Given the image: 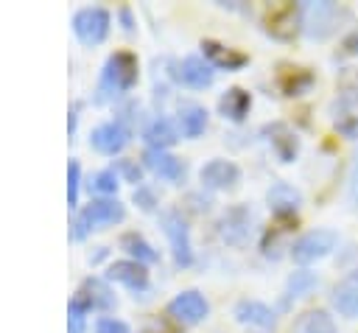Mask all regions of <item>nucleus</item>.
Listing matches in <instances>:
<instances>
[{
  "label": "nucleus",
  "instance_id": "f257e3e1",
  "mask_svg": "<svg viewBox=\"0 0 358 333\" xmlns=\"http://www.w3.org/2000/svg\"><path fill=\"white\" fill-rule=\"evenodd\" d=\"M137 56L129 50H117L112 53L98 76V87H95V104H115L120 101L134 84H137Z\"/></svg>",
  "mask_w": 358,
  "mask_h": 333
},
{
  "label": "nucleus",
  "instance_id": "f03ea898",
  "mask_svg": "<svg viewBox=\"0 0 358 333\" xmlns=\"http://www.w3.org/2000/svg\"><path fill=\"white\" fill-rule=\"evenodd\" d=\"M126 218V207L117 199H90L84 207L76 210L73 224H70V235L76 241H84L90 232L95 229H106L115 227Z\"/></svg>",
  "mask_w": 358,
  "mask_h": 333
},
{
  "label": "nucleus",
  "instance_id": "7ed1b4c3",
  "mask_svg": "<svg viewBox=\"0 0 358 333\" xmlns=\"http://www.w3.org/2000/svg\"><path fill=\"white\" fill-rule=\"evenodd\" d=\"M352 14L330 0H316V3H302V31L308 39H327L333 36L344 20Z\"/></svg>",
  "mask_w": 358,
  "mask_h": 333
},
{
  "label": "nucleus",
  "instance_id": "20e7f679",
  "mask_svg": "<svg viewBox=\"0 0 358 333\" xmlns=\"http://www.w3.org/2000/svg\"><path fill=\"white\" fill-rule=\"evenodd\" d=\"M70 25H73V34H76V39L81 45L95 48V45H101L109 36V31H112V14L103 6H81L73 14Z\"/></svg>",
  "mask_w": 358,
  "mask_h": 333
},
{
  "label": "nucleus",
  "instance_id": "39448f33",
  "mask_svg": "<svg viewBox=\"0 0 358 333\" xmlns=\"http://www.w3.org/2000/svg\"><path fill=\"white\" fill-rule=\"evenodd\" d=\"M159 227L171 243V252H173V263L176 266H190L193 263V243H190V227L187 221L182 218L179 210H165L159 215Z\"/></svg>",
  "mask_w": 358,
  "mask_h": 333
},
{
  "label": "nucleus",
  "instance_id": "423d86ee",
  "mask_svg": "<svg viewBox=\"0 0 358 333\" xmlns=\"http://www.w3.org/2000/svg\"><path fill=\"white\" fill-rule=\"evenodd\" d=\"M336 243H338V235L333 229H310L291 243V257H294V263L308 266V263L330 255L336 249Z\"/></svg>",
  "mask_w": 358,
  "mask_h": 333
},
{
  "label": "nucleus",
  "instance_id": "0eeeda50",
  "mask_svg": "<svg viewBox=\"0 0 358 333\" xmlns=\"http://www.w3.org/2000/svg\"><path fill=\"white\" fill-rule=\"evenodd\" d=\"M232 316L249 333H274V327H277L274 311L260 299H249V297L238 299L235 308H232Z\"/></svg>",
  "mask_w": 358,
  "mask_h": 333
},
{
  "label": "nucleus",
  "instance_id": "6e6552de",
  "mask_svg": "<svg viewBox=\"0 0 358 333\" xmlns=\"http://www.w3.org/2000/svg\"><path fill=\"white\" fill-rule=\"evenodd\" d=\"M131 140V129L126 120L115 118V120H103L98 123L92 132H90V146L98 151V154H106V157H115L120 154Z\"/></svg>",
  "mask_w": 358,
  "mask_h": 333
},
{
  "label": "nucleus",
  "instance_id": "1a4fd4ad",
  "mask_svg": "<svg viewBox=\"0 0 358 333\" xmlns=\"http://www.w3.org/2000/svg\"><path fill=\"white\" fill-rule=\"evenodd\" d=\"M168 316L173 322H179V325H187L190 327V325H199V322H204L210 316V302L204 299L201 291L185 288V291H179L168 302Z\"/></svg>",
  "mask_w": 358,
  "mask_h": 333
},
{
  "label": "nucleus",
  "instance_id": "9d476101",
  "mask_svg": "<svg viewBox=\"0 0 358 333\" xmlns=\"http://www.w3.org/2000/svg\"><path fill=\"white\" fill-rule=\"evenodd\" d=\"M263 25L277 39H291L302 28V6L296 3H271L263 14Z\"/></svg>",
  "mask_w": 358,
  "mask_h": 333
},
{
  "label": "nucleus",
  "instance_id": "9b49d317",
  "mask_svg": "<svg viewBox=\"0 0 358 333\" xmlns=\"http://www.w3.org/2000/svg\"><path fill=\"white\" fill-rule=\"evenodd\" d=\"M215 229H218V238H221L224 243H229V246H243V243L249 241V235H252V213H249V207H243V204L227 207V210L221 213Z\"/></svg>",
  "mask_w": 358,
  "mask_h": 333
},
{
  "label": "nucleus",
  "instance_id": "f8f14e48",
  "mask_svg": "<svg viewBox=\"0 0 358 333\" xmlns=\"http://www.w3.org/2000/svg\"><path fill=\"white\" fill-rule=\"evenodd\" d=\"M199 179L210 190H229V187H235L241 182V168L232 160L215 157V160H210V162H204L199 168Z\"/></svg>",
  "mask_w": 358,
  "mask_h": 333
},
{
  "label": "nucleus",
  "instance_id": "ddd939ff",
  "mask_svg": "<svg viewBox=\"0 0 358 333\" xmlns=\"http://www.w3.org/2000/svg\"><path fill=\"white\" fill-rule=\"evenodd\" d=\"M143 165H145L154 176H159V179H165V182H173V185H179V182L185 179V171H187L179 157H173L171 151H162V148H145Z\"/></svg>",
  "mask_w": 358,
  "mask_h": 333
},
{
  "label": "nucleus",
  "instance_id": "4468645a",
  "mask_svg": "<svg viewBox=\"0 0 358 333\" xmlns=\"http://www.w3.org/2000/svg\"><path fill=\"white\" fill-rule=\"evenodd\" d=\"M176 78L185 84V87H190V90H204V87H210L213 84V78H215V67L204 59V56H185L179 64H176Z\"/></svg>",
  "mask_w": 358,
  "mask_h": 333
},
{
  "label": "nucleus",
  "instance_id": "2eb2a0df",
  "mask_svg": "<svg viewBox=\"0 0 358 333\" xmlns=\"http://www.w3.org/2000/svg\"><path fill=\"white\" fill-rule=\"evenodd\" d=\"M106 280L120 283L131 291H145L148 288V269L131 257H123V260H115L106 266Z\"/></svg>",
  "mask_w": 358,
  "mask_h": 333
},
{
  "label": "nucleus",
  "instance_id": "dca6fc26",
  "mask_svg": "<svg viewBox=\"0 0 358 333\" xmlns=\"http://www.w3.org/2000/svg\"><path fill=\"white\" fill-rule=\"evenodd\" d=\"M201 50H204V59H207L213 67L227 70V73L241 70L243 64H249V56H246L243 50L229 48V45H221V42H215V39H204V42H201Z\"/></svg>",
  "mask_w": 358,
  "mask_h": 333
},
{
  "label": "nucleus",
  "instance_id": "f3484780",
  "mask_svg": "<svg viewBox=\"0 0 358 333\" xmlns=\"http://www.w3.org/2000/svg\"><path fill=\"white\" fill-rule=\"evenodd\" d=\"M76 297L90 311H109V308H115V294H112L106 277H87L81 283V288L76 291Z\"/></svg>",
  "mask_w": 358,
  "mask_h": 333
},
{
  "label": "nucleus",
  "instance_id": "a211bd4d",
  "mask_svg": "<svg viewBox=\"0 0 358 333\" xmlns=\"http://www.w3.org/2000/svg\"><path fill=\"white\" fill-rule=\"evenodd\" d=\"M330 302L333 308L347 316V319H358V271H350L344 280H338L330 291Z\"/></svg>",
  "mask_w": 358,
  "mask_h": 333
},
{
  "label": "nucleus",
  "instance_id": "6ab92c4d",
  "mask_svg": "<svg viewBox=\"0 0 358 333\" xmlns=\"http://www.w3.org/2000/svg\"><path fill=\"white\" fill-rule=\"evenodd\" d=\"M176 129H179L182 137L196 140L207 129V109L196 101H182L179 109H176Z\"/></svg>",
  "mask_w": 358,
  "mask_h": 333
},
{
  "label": "nucleus",
  "instance_id": "aec40b11",
  "mask_svg": "<svg viewBox=\"0 0 358 333\" xmlns=\"http://www.w3.org/2000/svg\"><path fill=\"white\" fill-rule=\"evenodd\" d=\"M266 201H268V207H271V213L277 218H288V215L296 213V207L302 201V193L294 185H288V182H274L266 190Z\"/></svg>",
  "mask_w": 358,
  "mask_h": 333
},
{
  "label": "nucleus",
  "instance_id": "412c9836",
  "mask_svg": "<svg viewBox=\"0 0 358 333\" xmlns=\"http://www.w3.org/2000/svg\"><path fill=\"white\" fill-rule=\"evenodd\" d=\"M266 134H268V146H271V151L280 157V162H294L296 160V154H299V140H296V134L285 126V123H271V126H266Z\"/></svg>",
  "mask_w": 358,
  "mask_h": 333
},
{
  "label": "nucleus",
  "instance_id": "4be33fe9",
  "mask_svg": "<svg viewBox=\"0 0 358 333\" xmlns=\"http://www.w3.org/2000/svg\"><path fill=\"white\" fill-rule=\"evenodd\" d=\"M252 109V95L243 90V87H229L224 90V95L218 98V112L221 118L232 120V123H241Z\"/></svg>",
  "mask_w": 358,
  "mask_h": 333
},
{
  "label": "nucleus",
  "instance_id": "5701e85b",
  "mask_svg": "<svg viewBox=\"0 0 358 333\" xmlns=\"http://www.w3.org/2000/svg\"><path fill=\"white\" fill-rule=\"evenodd\" d=\"M143 140L148 143V148H162L168 151L176 140H179V129L171 118H154L145 129H143Z\"/></svg>",
  "mask_w": 358,
  "mask_h": 333
},
{
  "label": "nucleus",
  "instance_id": "b1692460",
  "mask_svg": "<svg viewBox=\"0 0 358 333\" xmlns=\"http://www.w3.org/2000/svg\"><path fill=\"white\" fill-rule=\"evenodd\" d=\"M277 84L282 90V95H305L313 87V73L308 67H282L277 76Z\"/></svg>",
  "mask_w": 358,
  "mask_h": 333
},
{
  "label": "nucleus",
  "instance_id": "393cba45",
  "mask_svg": "<svg viewBox=\"0 0 358 333\" xmlns=\"http://www.w3.org/2000/svg\"><path fill=\"white\" fill-rule=\"evenodd\" d=\"M120 249L126 252V257H131V260H137V263H143V266H148V263H157L159 260V255H157V249L140 235V232H123L120 235Z\"/></svg>",
  "mask_w": 358,
  "mask_h": 333
},
{
  "label": "nucleus",
  "instance_id": "a878e982",
  "mask_svg": "<svg viewBox=\"0 0 358 333\" xmlns=\"http://www.w3.org/2000/svg\"><path fill=\"white\" fill-rule=\"evenodd\" d=\"M291 333H338V330H336V322H333V316L327 311L313 308V311H305L294 322Z\"/></svg>",
  "mask_w": 358,
  "mask_h": 333
},
{
  "label": "nucleus",
  "instance_id": "bb28decb",
  "mask_svg": "<svg viewBox=\"0 0 358 333\" xmlns=\"http://www.w3.org/2000/svg\"><path fill=\"white\" fill-rule=\"evenodd\" d=\"M87 187H90V193L95 199H115V193L120 187V176H117L115 168H101V171L90 173Z\"/></svg>",
  "mask_w": 358,
  "mask_h": 333
},
{
  "label": "nucleus",
  "instance_id": "cd10ccee",
  "mask_svg": "<svg viewBox=\"0 0 358 333\" xmlns=\"http://www.w3.org/2000/svg\"><path fill=\"white\" fill-rule=\"evenodd\" d=\"M316 274L313 271H308V269H299V271H294L291 277H288V283H285V297L288 299H299V297H305V294H310L313 288H316Z\"/></svg>",
  "mask_w": 358,
  "mask_h": 333
},
{
  "label": "nucleus",
  "instance_id": "c85d7f7f",
  "mask_svg": "<svg viewBox=\"0 0 358 333\" xmlns=\"http://www.w3.org/2000/svg\"><path fill=\"white\" fill-rule=\"evenodd\" d=\"M336 87H338V95L344 104L358 106V67H341Z\"/></svg>",
  "mask_w": 358,
  "mask_h": 333
},
{
  "label": "nucleus",
  "instance_id": "c756f323",
  "mask_svg": "<svg viewBox=\"0 0 358 333\" xmlns=\"http://www.w3.org/2000/svg\"><path fill=\"white\" fill-rule=\"evenodd\" d=\"M87 313L90 308L73 294L67 302V333H87Z\"/></svg>",
  "mask_w": 358,
  "mask_h": 333
},
{
  "label": "nucleus",
  "instance_id": "7c9ffc66",
  "mask_svg": "<svg viewBox=\"0 0 358 333\" xmlns=\"http://www.w3.org/2000/svg\"><path fill=\"white\" fill-rule=\"evenodd\" d=\"M81 165L78 160H70L67 162V207L70 210H78V196H81Z\"/></svg>",
  "mask_w": 358,
  "mask_h": 333
},
{
  "label": "nucleus",
  "instance_id": "2f4dec72",
  "mask_svg": "<svg viewBox=\"0 0 358 333\" xmlns=\"http://www.w3.org/2000/svg\"><path fill=\"white\" fill-rule=\"evenodd\" d=\"M333 126L338 129V134H344V137H350V140H358V115H352V112H338V115L333 118Z\"/></svg>",
  "mask_w": 358,
  "mask_h": 333
},
{
  "label": "nucleus",
  "instance_id": "473e14b6",
  "mask_svg": "<svg viewBox=\"0 0 358 333\" xmlns=\"http://www.w3.org/2000/svg\"><path fill=\"white\" fill-rule=\"evenodd\" d=\"M92 333H131V327L117 316H98Z\"/></svg>",
  "mask_w": 358,
  "mask_h": 333
},
{
  "label": "nucleus",
  "instance_id": "72a5a7b5",
  "mask_svg": "<svg viewBox=\"0 0 358 333\" xmlns=\"http://www.w3.org/2000/svg\"><path fill=\"white\" fill-rule=\"evenodd\" d=\"M115 171H117V176H120V179L134 182V185H143V182H140V179H143V168H140L134 160H117Z\"/></svg>",
  "mask_w": 358,
  "mask_h": 333
},
{
  "label": "nucleus",
  "instance_id": "f704fd0d",
  "mask_svg": "<svg viewBox=\"0 0 358 333\" xmlns=\"http://www.w3.org/2000/svg\"><path fill=\"white\" fill-rule=\"evenodd\" d=\"M131 199H134V204H137L140 210H145V213H151V210L157 207V193H154L148 185H137Z\"/></svg>",
  "mask_w": 358,
  "mask_h": 333
},
{
  "label": "nucleus",
  "instance_id": "c9c22d12",
  "mask_svg": "<svg viewBox=\"0 0 358 333\" xmlns=\"http://www.w3.org/2000/svg\"><path fill=\"white\" fill-rule=\"evenodd\" d=\"M347 196H350V204H352V210H358V151L352 154V162H350V176H347Z\"/></svg>",
  "mask_w": 358,
  "mask_h": 333
},
{
  "label": "nucleus",
  "instance_id": "e433bc0d",
  "mask_svg": "<svg viewBox=\"0 0 358 333\" xmlns=\"http://www.w3.org/2000/svg\"><path fill=\"white\" fill-rule=\"evenodd\" d=\"M117 20L123 22V31H134V17H131V8L129 6H120L117 8Z\"/></svg>",
  "mask_w": 358,
  "mask_h": 333
},
{
  "label": "nucleus",
  "instance_id": "4c0bfd02",
  "mask_svg": "<svg viewBox=\"0 0 358 333\" xmlns=\"http://www.w3.org/2000/svg\"><path fill=\"white\" fill-rule=\"evenodd\" d=\"M76 123H78V104H73V109L67 115V132H70V137L76 134Z\"/></svg>",
  "mask_w": 358,
  "mask_h": 333
},
{
  "label": "nucleus",
  "instance_id": "58836bf2",
  "mask_svg": "<svg viewBox=\"0 0 358 333\" xmlns=\"http://www.w3.org/2000/svg\"><path fill=\"white\" fill-rule=\"evenodd\" d=\"M103 255H106V246H98V252H95V255H90V263H98Z\"/></svg>",
  "mask_w": 358,
  "mask_h": 333
}]
</instances>
